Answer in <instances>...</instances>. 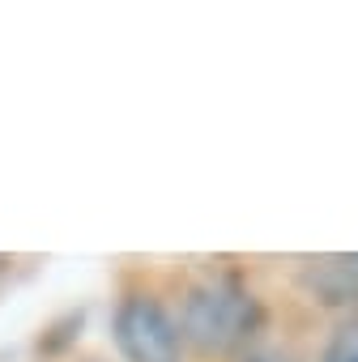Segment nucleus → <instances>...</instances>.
Returning <instances> with one entry per match:
<instances>
[{
  "mask_svg": "<svg viewBox=\"0 0 358 362\" xmlns=\"http://www.w3.org/2000/svg\"><path fill=\"white\" fill-rule=\"evenodd\" d=\"M256 328H260V303L231 273L197 281L184 298V311H179V341H188L201 354H231Z\"/></svg>",
  "mask_w": 358,
  "mask_h": 362,
  "instance_id": "f257e3e1",
  "label": "nucleus"
},
{
  "mask_svg": "<svg viewBox=\"0 0 358 362\" xmlns=\"http://www.w3.org/2000/svg\"><path fill=\"white\" fill-rule=\"evenodd\" d=\"M115 345L128 362H175L179 324L145 294H132L115 311Z\"/></svg>",
  "mask_w": 358,
  "mask_h": 362,
  "instance_id": "f03ea898",
  "label": "nucleus"
},
{
  "mask_svg": "<svg viewBox=\"0 0 358 362\" xmlns=\"http://www.w3.org/2000/svg\"><path fill=\"white\" fill-rule=\"evenodd\" d=\"M303 286L320 303H354L358 298V256H320L303 264Z\"/></svg>",
  "mask_w": 358,
  "mask_h": 362,
  "instance_id": "7ed1b4c3",
  "label": "nucleus"
},
{
  "mask_svg": "<svg viewBox=\"0 0 358 362\" xmlns=\"http://www.w3.org/2000/svg\"><path fill=\"white\" fill-rule=\"evenodd\" d=\"M320 362H358V315H350L324 345Z\"/></svg>",
  "mask_w": 358,
  "mask_h": 362,
  "instance_id": "20e7f679",
  "label": "nucleus"
}]
</instances>
